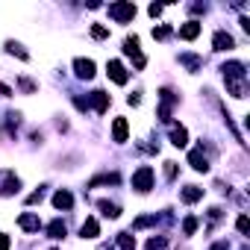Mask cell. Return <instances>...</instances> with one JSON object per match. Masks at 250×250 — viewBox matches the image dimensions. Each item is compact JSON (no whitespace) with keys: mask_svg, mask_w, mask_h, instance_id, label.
Returning a JSON list of instances; mask_svg holds the SVG:
<instances>
[{"mask_svg":"<svg viewBox=\"0 0 250 250\" xmlns=\"http://www.w3.org/2000/svg\"><path fill=\"white\" fill-rule=\"evenodd\" d=\"M109 15L118 21V24H127L136 18V3H112L109 6Z\"/></svg>","mask_w":250,"mask_h":250,"instance_id":"cell-1","label":"cell"},{"mask_svg":"<svg viewBox=\"0 0 250 250\" xmlns=\"http://www.w3.org/2000/svg\"><path fill=\"white\" fill-rule=\"evenodd\" d=\"M133 188H136V191H142V194H145V191H150V188H153V168H147V165H145V168H139V171L133 174Z\"/></svg>","mask_w":250,"mask_h":250,"instance_id":"cell-2","label":"cell"},{"mask_svg":"<svg viewBox=\"0 0 250 250\" xmlns=\"http://www.w3.org/2000/svg\"><path fill=\"white\" fill-rule=\"evenodd\" d=\"M124 53H127V56L136 62V68H145V65H147V62H145V56H142V50H139V39H136V36L124 42Z\"/></svg>","mask_w":250,"mask_h":250,"instance_id":"cell-3","label":"cell"},{"mask_svg":"<svg viewBox=\"0 0 250 250\" xmlns=\"http://www.w3.org/2000/svg\"><path fill=\"white\" fill-rule=\"evenodd\" d=\"M106 74H109V77H112V83H118V85L127 83V68H124L118 59H112V62L106 65Z\"/></svg>","mask_w":250,"mask_h":250,"instance_id":"cell-4","label":"cell"},{"mask_svg":"<svg viewBox=\"0 0 250 250\" xmlns=\"http://www.w3.org/2000/svg\"><path fill=\"white\" fill-rule=\"evenodd\" d=\"M127 133H130L127 118H115V124H112V139L121 145V142H127Z\"/></svg>","mask_w":250,"mask_h":250,"instance_id":"cell-5","label":"cell"},{"mask_svg":"<svg viewBox=\"0 0 250 250\" xmlns=\"http://www.w3.org/2000/svg\"><path fill=\"white\" fill-rule=\"evenodd\" d=\"M74 71H77L80 80H91V77H94V62H91V59H77V62H74Z\"/></svg>","mask_w":250,"mask_h":250,"instance_id":"cell-6","label":"cell"},{"mask_svg":"<svg viewBox=\"0 0 250 250\" xmlns=\"http://www.w3.org/2000/svg\"><path fill=\"white\" fill-rule=\"evenodd\" d=\"M212 44H215V50H232V47H235L232 36H229V33H224V30H218V33H215Z\"/></svg>","mask_w":250,"mask_h":250,"instance_id":"cell-7","label":"cell"},{"mask_svg":"<svg viewBox=\"0 0 250 250\" xmlns=\"http://www.w3.org/2000/svg\"><path fill=\"white\" fill-rule=\"evenodd\" d=\"M188 162H191V168H194V171H209V159L203 156V147L191 150V153H188Z\"/></svg>","mask_w":250,"mask_h":250,"instance_id":"cell-8","label":"cell"},{"mask_svg":"<svg viewBox=\"0 0 250 250\" xmlns=\"http://www.w3.org/2000/svg\"><path fill=\"white\" fill-rule=\"evenodd\" d=\"M221 71H224L227 80H244V65H241V62H227Z\"/></svg>","mask_w":250,"mask_h":250,"instance_id":"cell-9","label":"cell"},{"mask_svg":"<svg viewBox=\"0 0 250 250\" xmlns=\"http://www.w3.org/2000/svg\"><path fill=\"white\" fill-rule=\"evenodd\" d=\"M203 197V188H197V186H186L183 191H180V200L183 203H197Z\"/></svg>","mask_w":250,"mask_h":250,"instance_id":"cell-10","label":"cell"},{"mask_svg":"<svg viewBox=\"0 0 250 250\" xmlns=\"http://www.w3.org/2000/svg\"><path fill=\"white\" fill-rule=\"evenodd\" d=\"M53 206H56V209H71V206H74V194L65 191V188L56 191V194H53Z\"/></svg>","mask_w":250,"mask_h":250,"instance_id":"cell-11","label":"cell"},{"mask_svg":"<svg viewBox=\"0 0 250 250\" xmlns=\"http://www.w3.org/2000/svg\"><path fill=\"white\" fill-rule=\"evenodd\" d=\"M18 224H21V229H27V232H39V227H42V221H39L36 215H30V212H24V215L18 218Z\"/></svg>","mask_w":250,"mask_h":250,"instance_id":"cell-12","label":"cell"},{"mask_svg":"<svg viewBox=\"0 0 250 250\" xmlns=\"http://www.w3.org/2000/svg\"><path fill=\"white\" fill-rule=\"evenodd\" d=\"M197 36H200V24H197V21H188V24L180 27V39L191 42V39H197Z\"/></svg>","mask_w":250,"mask_h":250,"instance_id":"cell-13","label":"cell"},{"mask_svg":"<svg viewBox=\"0 0 250 250\" xmlns=\"http://www.w3.org/2000/svg\"><path fill=\"white\" fill-rule=\"evenodd\" d=\"M91 106L103 115V112L109 109V94H106V91H91Z\"/></svg>","mask_w":250,"mask_h":250,"instance_id":"cell-14","label":"cell"},{"mask_svg":"<svg viewBox=\"0 0 250 250\" xmlns=\"http://www.w3.org/2000/svg\"><path fill=\"white\" fill-rule=\"evenodd\" d=\"M171 145H177V147H186V145H188L186 127H174V130H171Z\"/></svg>","mask_w":250,"mask_h":250,"instance_id":"cell-15","label":"cell"},{"mask_svg":"<svg viewBox=\"0 0 250 250\" xmlns=\"http://www.w3.org/2000/svg\"><path fill=\"white\" fill-rule=\"evenodd\" d=\"M47 232H50V238H65L68 227H65V221H50L47 224Z\"/></svg>","mask_w":250,"mask_h":250,"instance_id":"cell-16","label":"cell"},{"mask_svg":"<svg viewBox=\"0 0 250 250\" xmlns=\"http://www.w3.org/2000/svg\"><path fill=\"white\" fill-rule=\"evenodd\" d=\"M80 232H83V238H97V232H100V224H97L94 218H88V221L83 224V229H80Z\"/></svg>","mask_w":250,"mask_h":250,"instance_id":"cell-17","label":"cell"},{"mask_svg":"<svg viewBox=\"0 0 250 250\" xmlns=\"http://www.w3.org/2000/svg\"><path fill=\"white\" fill-rule=\"evenodd\" d=\"M180 62H183L188 71H197V68L203 65V59H200V56H191V53H183V56H180Z\"/></svg>","mask_w":250,"mask_h":250,"instance_id":"cell-18","label":"cell"},{"mask_svg":"<svg viewBox=\"0 0 250 250\" xmlns=\"http://www.w3.org/2000/svg\"><path fill=\"white\" fill-rule=\"evenodd\" d=\"M227 88H229L232 97H244V94H247V91H244V80H227Z\"/></svg>","mask_w":250,"mask_h":250,"instance_id":"cell-19","label":"cell"},{"mask_svg":"<svg viewBox=\"0 0 250 250\" xmlns=\"http://www.w3.org/2000/svg\"><path fill=\"white\" fill-rule=\"evenodd\" d=\"M97 206H100V212H103L106 218H118V215H121V209H118L115 203H109V200H100Z\"/></svg>","mask_w":250,"mask_h":250,"instance_id":"cell-20","label":"cell"},{"mask_svg":"<svg viewBox=\"0 0 250 250\" xmlns=\"http://www.w3.org/2000/svg\"><path fill=\"white\" fill-rule=\"evenodd\" d=\"M118 247H121V250H136V238H133L130 232H121V235H118Z\"/></svg>","mask_w":250,"mask_h":250,"instance_id":"cell-21","label":"cell"},{"mask_svg":"<svg viewBox=\"0 0 250 250\" xmlns=\"http://www.w3.org/2000/svg\"><path fill=\"white\" fill-rule=\"evenodd\" d=\"M6 50H9L12 56H18V59H27V50H24L21 44H15V42H6Z\"/></svg>","mask_w":250,"mask_h":250,"instance_id":"cell-22","label":"cell"},{"mask_svg":"<svg viewBox=\"0 0 250 250\" xmlns=\"http://www.w3.org/2000/svg\"><path fill=\"white\" fill-rule=\"evenodd\" d=\"M194 229H197V218L188 215V218L183 221V232H186V235H194Z\"/></svg>","mask_w":250,"mask_h":250,"instance_id":"cell-23","label":"cell"},{"mask_svg":"<svg viewBox=\"0 0 250 250\" xmlns=\"http://www.w3.org/2000/svg\"><path fill=\"white\" fill-rule=\"evenodd\" d=\"M100 183H118V174H103V177H94L88 186L94 188V186H100Z\"/></svg>","mask_w":250,"mask_h":250,"instance_id":"cell-24","label":"cell"},{"mask_svg":"<svg viewBox=\"0 0 250 250\" xmlns=\"http://www.w3.org/2000/svg\"><path fill=\"white\" fill-rule=\"evenodd\" d=\"M91 36H94V39H106V36H109V30H106V27H100V24H94V27H91Z\"/></svg>","mask_w":250,"mask_h":250,"instance_id":"cell-25","label":"cell"},{"mask_svg":"<svg viewBox=\"0 0 250 250\" xmlns=\"http://www.w3.org/2000/svg\"><path fill=\"white\" fill-rule=\"evenodd\" d=\"M168 36H171V27H168V24H165V27H159V30H153V39H159V42H162V39H168Z\"/></svg>","mask_w":250,"mask_h":250,"instance_id":"cell-26","label":"cell"},{"mask_svg":"<svg viewBox=\"0 0 250 250\" xmlns=\"http://www.w3.org/2000/svg\"><path fill=\"white\" fill-rule=\"evenodd\" d=\"M165 244H168L165 238H150V241H147V250H162Z\"/></svg>","mask_w":250,"mask_h":250,"instance_id":"cell-27","label":"cell"},{"mask_svg":"<svg viewBox=\"0 0 250 250\" xmlns=\"http://www.w3.org/2000/svg\"><path fill=\"white\" fill-rule=\"evenodd\" d=\"M235 227H238V232H247V229H250V221H247V218L241 215V218L235 221Z\"/></svg>","mask_w":250,"mask_h":250,"instance_id":"cell-28","label":"cell"},{"mask_svg":"<svg viewBox=\"0 0 250 250\" xmlns=\"http://www.w3.org/2000/svg\"><path fill=\"white\" fill-rule=\"evenodd\" d=\"M165 174H168V180H174L177 177V165L174 162H165Z\"/></svg>","mask_w":250,"mask_h":250,"instance_id":"cell-29","label":"cell"},{"mask_svg":"<svg viewBox=\"0 0 250 250\" xmlns=\"http://www.w3.org/2000/svg\"><path fill=\"white\" fill-rule=\"evenodd\" d=\"M42 197H44V191L39 188V191H33V194L27 197V203H42Z\"/></svg>","mask_w":250,"mask_h":250,"instance_id":"cell-30","label":"cell"},{"mask_svg":"<svg viewBox=\"0 0 250 250\" xmlns=\"http://www.w3.org/2000/svg\"><path fill=\"white\" fill-rule=\"evenodd\" d=\"M153 221H156V218H139V221H136L133 227H136V229H142V227H150Z\"/></svg>","mask_w":250,"mask_h":250,"instance_id":"cell-31","label":"cell"},{"mask_svg":"<svg viewBox=\"0 0 250 250\" xmlns=\"http://www.w3.org/2000/svg\"><path fill=\"white\" fill-rule=\"evenodd\" d=\"M150 15H153V18H159V15H162V6H159V3H153V6H150Z\"/></svg>","mask_w":250,"mask_h":250,"instance_id":"cell-32","label":"cell"},{"mask_svg":"<svg viewBox=\"0 0 250 250\" xmlns=\"http://www.w3.org/2000/svg\"><path fill=\"white\" fill-rule=\"evenodd\" d=\"M0 250H9V235H0Z\"/></svg>","mask_w":250,"mask_h":250,"instance_id":"cell-33","label":"cell"},{"mask_svg":"<svg viewBox=\"0 0 250 250\" xmlns=\"http://www.w3.org/2000/svg\"><path fill=\"white\" fill-rule=\"evenodd\" d=\"M127 100H130V106H139V103H142V97H139V94H130Z\"/></svg>","mask_w":250,"mask_h":250,"instance_id":"cell-34","label":"cell"},{"mask_svg":"<svg viewBox=\"0 0 250 250\" xmlns=\"http://www.w3.org/2000/svg\"><path fill=\"white\" fill-rule=\"evenodd\" d=\"M0 94H12V88H9V85H3V83H0Z\"/></svg>","mask_w":250,"mask_h":250,"instance_id":"cell-35","label":"cell"}]
</instances>
